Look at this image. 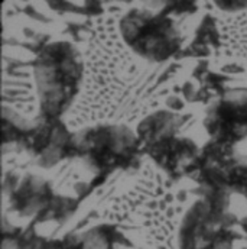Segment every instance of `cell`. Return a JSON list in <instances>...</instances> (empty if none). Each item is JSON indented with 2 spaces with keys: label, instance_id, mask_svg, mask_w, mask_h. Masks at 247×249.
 Wrapping results in <instances>:
<instances>
[{
  "label": "cell",
  "instance_id": "6da1fadb",
  "mask_svg": "<svg viewBox=\"0 0 247 249\" xmlns=\"http://www.w3.org/2000/svg\"><path fill=\"white\" fill-rule=\"evenodd\" d=\"M33 74L42 112L48 119L58 118L78 93L82 78L81 55L69 42L49 44L35 60Z\"/></svg>",
  "mask_w": 247,
  "mask_h": 249
},
{
  "label": "cell",
  "instance_id": "7a4b0ae2",
  "mask_svg": "<svg viewBox=\"0 0 247 249\" xmlns=\"http://www.w3.org/2000/svg\"><path fill=\"white\" fill-rule=\"evenodd\" d=\"M119 29L124 44L146 61H165L181 47L175 23L162 13L132 9L122 18Z\"/></svg>",
  "mask_w": 247,
  "mask_h": 249
},
{
  "label": "cell",
  "instance_id": "3957f363",
  "mask_svg": "<svg viewBox=\"0 0 247 249\" xmlns=\"http://www.w3.org/2000/svg\"><path fill=\"white\" fill-rule=\"evenodd\" d=\"M175 241L177 249H233L234 233L221 203L199 198L182 214Z\"/></svg>",
  "mask_w": 247,
  "mask_h": 249
},
{
  "label": "cell",
  "instance_id": "277c9868",
  "mask_svg": "<svg viewBox=\"0 0 247 249\" xmlns=\"http://www.w3.org/2000/svg\"><path fill=\"white\" fill-rule=\"evenodd\" d=\"M207 130L220 141L237 142L247 136V89L224 94L211 105L205 118Z\"/></svg>",
  "mask_w": 247,
  "mask_h": 249
},
{
  "label": "cell",
  "instance_id": "5b68a950",
  "mask_svg": "<svg viewBox=\"0 0 247 249\" xmlns=\"http://www.w3.org/2000/svg\"><path fill=\"white\" fill-rule=\"evenodd\" d=\"M136 143V136L126 127H103L85 132L80 138L82 151L93 164L106 167L129 157Z\"/></svg>",
  "mask_w": 247,
  "mask_h": 249
}]
</instances>
